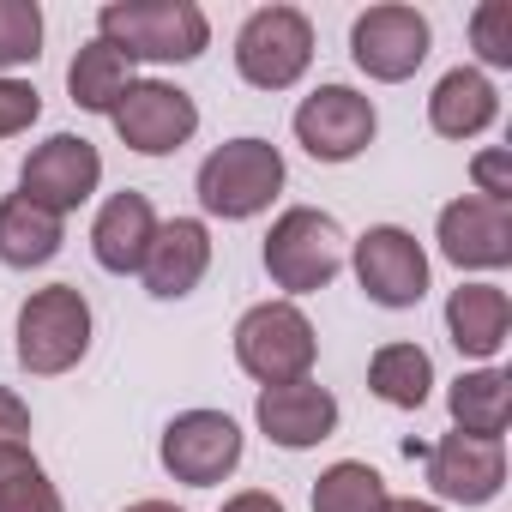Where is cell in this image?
Returning a JSON list of instances; mask_svg holds the SVG:
<instances>
[{
	"instance_id": "6da1fadb",
	"label": "cell",
	"mask_w": 512,
	"mask_h": 512,
	"mask_svg": "<svg viewBox=\"0 0 512 512\" xmlns=\"http://www.w3.org/2000/svg\"><path fill=\"white\" fill-rule=\"evenodd\" d=\"M97 37L133 67V61H199L211 43V25L193 0H109L97 13Z\"/></svg>"
},
{
	"instance_id": "7a4b0ae2",
	"label": "cell",
	"mask_w": 512,
	"mask_h": 512,
	"mask_svg": "<svg viewBox=\"0 0 512 512\" xmlns=\"http://www.w3.org/2000/svg\"><path fill=\"white\" fill-rule=\"evenodd\" d=\"M193 187H199V205L211 217H229V223L260 217L284 187V157L272 139H229L199 163Z\"/></svg>"
},
{
	"instance_id": "3957f363",
	"label": "cell",
	"mask_w": 512,
	"mask_h": 512,
	"mask_svg": "<svg viewBox=\"0 0 512 512\" xmlns=\"http://www.w3.org/2000/svg\"><path fill=\"white\" fill-rule=\"evenodd\" d=\"M91 350V302L79 284H49L31 290L19 308V362L25 374H67Z\"/></svg>"
},
{
	"instance_id": "277c9868",
	"label": "cell",
	"mask_w": 512,
	"mask_h": 512,
	"mask_svg": "<svg viewBox=\"0 0 512 512\" xmlns=\"http://www.w3.org/2000/svg\"><path fill=\"white\" fill-rule=\"evenodd\" d=\"M314 356H320V338H314V326H308V314L296 302H260L235 326V362L260 386L308 380Z\"/></svg>"
},
{
	"instance_id": "5b68a950",
	"label": "cell",
	"mask_w": 512,
	"mask_h": 512,
	"mask_svg": "<svg viewBox=\"0 0 512 512\" xmlns=\"http://www.w3.org/2000/svg\"><path fill=\"white\" fill-rule=\"evenodd\" d=\"M266 272L278 290L290 296H308V290H326L338 272H344V229L338 217L314 211V205H296L272 223L266 235Z\"/></svg>"
},
{
	"instance_id": "8992f818",
	"label": "cell",
	"mask_w": 512,
	"mask_h": 512,
	"mask_svg": "<svg viewBox=\"0 0 512 512\" xmlns=\"http://www.w3.org/2000/svg\"><path fill=\"white\" fill-rule=\"evenodd\" d=\"M314 61V25L296 7H260L235 31V73L253 91H290Z\"/></svg>"
},
{
	"instance_id": "52a82bcc",
	"label": "cell",
	"mask_w": 512,
	"mask_h": 512,
	"mask_svg": "<svg viewBox=\"0 0 512 512\" xmlns=\"http://www.w3.org/2000/svg\"><path fill=\"white\" fill-rule=\"evenodd\" d=\"M109 121H115L121 145L139 151V157H169V151H181V145L199 133L193 97H187L181 85H163V79H133Z\"/></svg>"
},
{
	"instance_id": "ba28073f",
	"label": "cell",
	"mask_w": 512,
	"mask_h": 512,
	"mask_svg": "<svg viewBox=\"0 0 512 512\" xmlns=\"http://www.w3.org/2000/svg\"><path fill=\"white\" fill-rule=\"evenodd\" d=\"M374 127H380L374 103L362 91H350V85H320L296 109V139H302V151L314 163H350V157H362L374 145Z\"/></svg>"
},
{
	"instance_id": "9c48e42d",
	"label": "cell",
	"mask_w": 512,
	"mask_h": 512,
	"mask_svg": "<svg viewBox=\"0 0 512 512\" xmlns=\"http://www.w3.org/2000/svg\"><path fill=\"white\" fill-rule=\"evenodd\" d=\"M97 181H103V157H97V145L79 139V133H55V139H43V145L19 163L25 199L43 205V211H55V217L79 211V205L97 193Z\"/></svg>"
},
{
	"instance_id": "30bf717a",
	"label": "cell",
	"mask_w": 512,
	"mask_h": 512,
	"mask_svg": "<svg viewBox=\"0 0 512 512\" xmlns=\"http://www.w3.org/2000/svg\"><path fill=\"white\" fill-rule=\"evenodd\" d=\"M163 470L187 488H211L223 482L235 464H241V428L223 416V410H181L169 428H163V446H157Z\"/></svg>"
},
{
	"instance_id": "8fae6325",
	"label": "cell",
	"mask_w": 512,
	"mask_h": 512,
	"mask_svg": "<svg viewBox=\"0 0 512 512\" xmlns=\"http://www.w3.org/2000/svg\"><path fill=\"white\" fill-rule=\"evenodd\" d=\"M356 278H362V296L380 302V308H416L428 296V253L410 229L398 223H380L356 241Z\"/></svg>"
},
{
	"instance_id": "7c38bea8",
	"label": "cell",
	"mask_w": 512,
	"mask_h": 512,
	"mask_svg": "<svg viewBox=\"0 0 512 512\" xmlns=\"http://www.w3.org/2000/svg\"><path fill=\"white\" fill-rule=\"evenodd\" d=\"M428 19L416 7H368L356 25H350V55L368 79L380 85H398L410 79L422 61H428Z\"/></svg>"
},
{
	"instance_id": "4fadbf2b",
	"label": "cell",
	"mask_w": 512,
	"mask_h": 512,
	"mask_svg": "<svg viewBox=\"0 0 512 512\" xmlns=\"http://www.w3.org/2000/svg\"><path fill=\"white\" fill-rule=\"evenodd\" d=\"M440 253L458 272H500L512 260V205L464 193L440 211Z\"/></svg>"
},
{
	"instance_id": "5bb4252c",
	"label": "cell",
	"mask_w": 512,
	"mask_h": 512,
	"mask_svg": "<svg viewBox=\"0 0 512 512\" xmlns=\"http://www.w3.org/2000/svg\"><path fill=\"white\" fill-rule=\"evenodd\" d=\"M506 482V452L500 440L482 434H440L428 446V488L452 506H488Z\"/></svg>"
},
{
	"instance_id": "9a60e30c",
	"label": "cell",
	"mask_w": 512,
	"mask_h": 512,
	"mask_svg": "<svg viewBox=\"0 0 512 512\" xmlns=\"http://www.w3.org/2000/svg\"><path fill=\"white\" fill-rule=\"evenodd\" d=\"M253 416H260V434L284 452H308L320 440H332L338 428V398L314 380H290V386H266L260 404H253Z\"/></svg>"
},
{
	"instance_id": "2e32d148",
	"label": "cell",
	"mask_w": 512,
	"mask_h": 512,
	"mask_svg": "<svg viewBox=\"0 0 512 512\" xmlns=\"http://www.w3.org/2000/svg\"><path fill=\"white\" fill-rule=\"evenodd\" d=\"M205 272H211V229H205L199 217L157 223V241H151L145 266H139L145 290H151L157 302H181V296H193V290H199V278H205Z\"/></svg>"
},
{
	"instance_id": "e0dca14e",
	"label": "cell",
	"mask_w": 512,
	"mask_h": 512,
	"mask_svg": "<svg viewBox=\"0 0 512 512\" xmlns=\"http://www.w3.org/2000/svg\"><path fill=\"white\" fill-rule=\"evenodd\" d=\"M151 241H157V211H151V199L133 193V187L115 193V199L97 211V223H91V253H97V266L115 272V278H127V272L145 266Z\"/></svg>"
},
{
	"instance_id": "ac0fdd59",
	"label": "cell",
	"mask_w": 512,
	"mask_h": 512,
	"mask_svg": "<svg viewBox=\"0 0 512 512\" xmlns=\"http://www.w3.org/2000/svg\"><path fill=\"white\" fill-rule=\"evenodd\" d=\"M446 332L458 344V356H476V362H494L506 332H512V302L506 290L494 284H458L452 302H446Z\"/></svg>"
},
{
	"instance_id": "d6986e66",
	"label": "cell",
	"mask_w": 512,
	"mask_h": 512,
	"mask_svg": "<svg viewBox=\"0 0 512 512\" xmlns=\"http://www.w3.org/2000/svg\"><path fill=\"white\" fill-rule=\"evenodd\" d=\"M494 115H500V91L476 67H452L428 97V127L440 139H476L494 127Z\"/></svg>"
},
{
	"instance_id": "ffe728a7",
	"label": "cell",
	"mask_w": 512,
	"mask_h": 512,
	"mask_svg": "<svg viewBox=\"0 0 512 512\" xmlns=\"http://www.w3.org/2000/svg\"><path fill=\"white\" fill-rule=\"evenodd\" d=\"M61 217L31 205L25 193H7L0 199V266H13V272H31V266H49L55 253H61Z\"/></svg>"
},
{
	"instance_id": "44dd1931",
	"label": "cell",
	"mask_w": 512,
	"mask_h": 512,
	"mask_svg": "<svg viewBox=\"0 0 512 512\" xmlns=\"http://www.w3.org/2000/svg\"><path fill=\"white\" fill-rule=\"evenodd\" d=\"M446 410L458 422V434H482V440H500L506 422H512V380L500 368H476V374H458L452 392H446Z\"/></svg>"
},
{
	"instance_id": "7402d4cb",
	"label": "cell",
	"mask_w": 512,
	"mask_h": 512,
	"mask_svg": "<svg viewBox=\"0 0 512 512\" xmlns=\"http://www.w3.org/2000/svg\"><path fill=\"white\" fill-rule=\"evenodd\" d=\"M368 386L392 410H422L428 386H434V362H428L422 344H380L374 362H368Z\"/></svg>"
},
{
	"instance_id": "603a6c76",
	"label": "cell",
	"mask_w": 512,
	"mask_h": 512,
	"mask_svg": "<svg viewBox=\"0 0 512 512\" xmlns=\"http://www.w3.org/2000/svg\"><path fill=\"white\" fill-rule=\"evenodd\" d=\"M127 85H133V73H127V61H121L103 37L85 43V49L73 55V67H67V91H73V103L91 109V115H115V103L127 97Z\"/></svg>"
},
{
	"instance_id": "cb8c5ba5",
	"label": "cell",
	"mask_w": 512,
	"mask_h": 512,
	"mask_svg": "<svg viewBox=\"0 0 512 512\" xmlns=\"http://www.w3.org/2000/svg\"><path fill=\"white\" fill-rule=\"evenodd\" d=\"M386 500V476L362 458H344L314 482V512H386Z\"/></svg>"
},
{
	"instance_id": "d4e9b609",
	"label": "cell",
	"mask_w": 512,
	"mask_h": 512,
	"mask_svg": "<svg viewBox=\"0 0 512 512\" xmlns=\"http://www.w3.org/2000/svg\"><path fill=\"white\" fill-rule=\"evenodd\" d=\"M0 512H61V494L31 446H0Z\"/></svg>"
},
{
	"instance_id": "484cf974",
	"label": "cell",
	"mask_w": 512,
	"mask_h": 512,
	"mask_svg": "<svg viewBox=\"0 0 512 512\" xmlns=\"http://www.w3.org/2000/svg\"><path fill=\"white\" fill-rule=\"evenodd\" d=\"M43 55V7L37 0H0V67H31Z\"/></svg>"
},
{
	"instance_id": "4316f807",
	"label": "cell",
	"mask_w": 512,
	"mask_h": 512,
	"mask_svg": "<svg viewBox=\"0 0 512 512\" xmlns=\"http://www.w3.org/2000/svg\"><path fill=\"white\" fill-rule=\"evenodd\" d=\"M470 43L488 67H512V0H482L470 13Z\"/></svg>"
},
{
	"instance_id": "83f0119b",
	"label": "cell",
	"mask_w": 512,
	"mask_h": 512,
	"mask_svg": "<svg viewBox=\"0 0 512 512\" xmlns=\"http://www.w3.org/2000/svg\"><path fill=\"white\" fill-rule=\"evenodd\" d=\"M37 115H43V97H37V85H25V79H0V139L25 133Z\"/></svg>"
},
{
	"instance_id": "f1b7e54d",
	"label": "cell",
	"mask_w": 512,
	"mask_h": 512,
	"mask_svg": "<svg viewBox=\"0 0 512 512\" xmlns=\"http://www.w3.org/2000/svg\"><path fill=\"white\" fill-rule=\"evenodd\" d=\"M470 175H476V187H482V199H512V175H506V151H482L476 163H470Z\"/></svg>"
},
{
	"instance_id": "f546056e",
	"label": "cell",
	"mask_w": 512,
	"mask_h": 512,
	"mask_svg": "<svg viewBox=\"0 0 512 512\" xmlns=\"http://www.w3.org/2000/svg\"><path fill=\"white\" fill-rule=\"evenodd\" d=\"M25 434H31V404L13 386H0V446H25Z\"/></svg>"
},
{
	"instance_id": "4dcf8cb0",
	"label": "cell",
	"mask_w": 512,
	"mask_h": 512,
	"mask_svg": "<svg viewBox=\"0 0 512 512\" xmlns=\"http://www.w3.org/2000/svg\"><path fill=\"white\" fill-rule=\"evenodd\" d=\"M223 512H284V500H278V494H266V488H247V494L223 500Z\"/></svg>"
},
{
	"instance_id": "1f68e13d",
	"label": "cell",
	"mask_w": 512,
	"mask_h": 512,
	"mask_svg": "<svg viewBox=\"0 0 512 512\" xmlns=\"http://www.w3.org/2000/svg\"><path fill=\"white\" fill-rule=\"evenodd\" d=\"M386 512H446V506H434V500H386Z\"/></svg>"
},
{
	"instance_id": "d6a6232c",
	"label": "cell",
	"mask_w": 512,
	"mask_h": 512,
	"mask_svg": "<svg viewBox=\"0 0 512 512\" xmlns=\"http://www.w3.org/2000/svg\"><path fill=\"white\" fill-rule=\"evenodd\" d=\"M127 512H181V506H169V500H133Z\"/></svg>"
}]
</instances>
